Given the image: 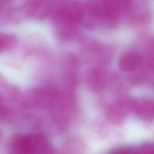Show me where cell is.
<instances>
[{"label": "cell", "mask_w": 154, "mask_h": 154, "mask_svg": "<svg viewBox=\"0 0 154 154\" xmlns=\"http://www.w3.org/2000/svg\"><path fill=\"white\" fill-rule=\"evenodd\" d=\"M10 154H54L45 137L41 135H18L10 143Z\"/></svg>", "instance_id": "1"}, {"label": "cell", "mask_w": 154, "mask_h": 154, "mask_svg": "<svg viewBox=\"0 0 154 154\" xmlns=\"http://www.w3.org/2000/svg\"><path fill=\"white\" fill-rule=\"evenodd\" d=\"M141 63V57L138 52L133 51H127L120 57L119 66L126 72H132L139 67Z\"/></svg>", "instance_id": "2"}, {"label": "cell", "mask_w": 154, "mask_h": 154, "mask_svg": "<svg viewBox=\"0 0 154 154\" xmlns=\"http://www.w3.org/2000/svg\"><path fill=\"white\" fill-rule=\"evenodd\" d=\"M11 42V36L7 35H0V52L4 51Z\"/></svg>", "instance_id": "3"}, {"label": "cell", "mask_w": 154, "mask_h": 154, "mask_svg": "<svg viewBox=\"0 0 154 154\" xmlns=\"http://www.w3.org/2000/svg\"><path fill=\"white\" fill-rule=\"evenodd\" d=\"M110 154H139V150L129 147H123L113 150Z\"/></svg>", "instance_id": "4"}]
</instances>
